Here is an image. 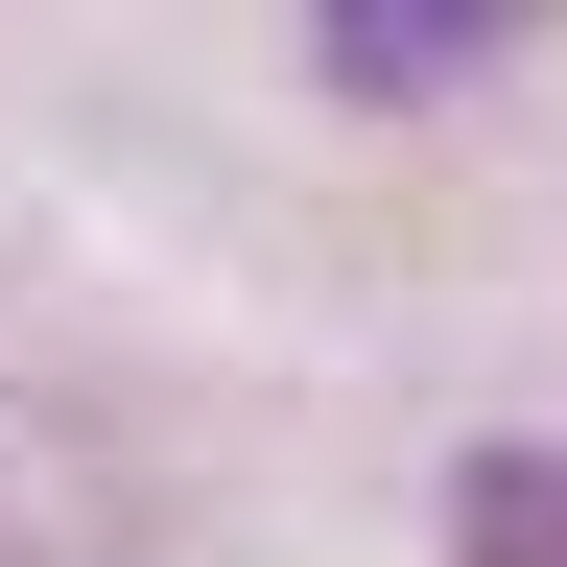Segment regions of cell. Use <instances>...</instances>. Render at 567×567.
Returning <instances> with one entry per match:
<instances>
[{
    "label": "cell",
    "instance_id": "obj_3",
    "mask_svg": "<svg viewBox=\"0 0 567 567\" xmlns=\"http://www.w3.org/2000/svg\"><path fill=\"white\" fill-rule=\"evenodd\" d=\"M354 95H450V71H496V24H331Z\"/></svg>",
    "mask_w": 567,
    "mask_h": 567
},
{
    "label": "cell",
    "instance_id": "obj_2",
    "mask_svg": "<svg viewBox=\"0 0 567 567\" xmlns=\"http://www.w3.org/2000/svg\"><path fill=\"white\" fill-rule=\"evenodd\" d=\"M450 567H567V450H473L450 473Z\"/></svg>",
    "mask_w": 567,
    "mask_h": 567
},
{
    "label": "cell",
    "instance_id": "obj_1",
    "mask_svg": "<svg viewBox=\"0 0 567 567\" xmlns=\"http://www.w3.org/2000/svg\"><path fill=\"white\" fill-rule=\"evenodd\" d=\"M142 544H166V473L71 379H0V567H142Z\"/></svg>",
    "mask_w": 567,
    "mask_h": 567
}]
</instances>
